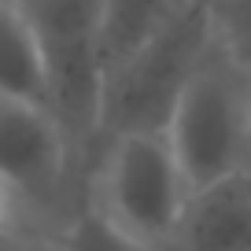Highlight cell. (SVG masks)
<instances>
[{"label":"cell","instance_id":"obj_11","mask_svg":"<svg viewBox=\"0 0 251 251\" xmlns=\"http://www.w3.org/2000/svg\"><path fill=\"white\" fill-rule=\"evenodd\" d=\"M11 218H15V196H11V192H8V185L0 181V233L15 229V226H11Z\"/></svg>","mask_w":251,"mask_h":251},{"label":"cell","instance_id":"obj_8","mask_svg":"<svg viewBox=\"0 0 251 251\" xmlns=\"http://www.w3.org/2000/svg\"><path fill=\"white\" fill-rule=\"evenodd\" d=\"M188 0H100V52L103 78L122 59L148 45Z\"/></svg>","mask_w":251,"mask_h":251},{"label":"cell","instance_id":"obj_5","mask_svg":"<svg viewBox=\"0 0 251 251\" xmlns=\"http://www.w3.org/2000/svg\"><path fill=\"white\" fill-rule=\"evenodd\" d=\"M74 166V151L52 111L0 96V181L8 185L15 203L55 200Z\"/></svg>","mask_w":251,"mask_h":251},{"label":"cell","instance_id":"obj_10","mask_svg":"<svg viewBox=\"0 0 251 251\" xmlns=\"http://www.w3.org/2000/svg\"><path fill=\"white\" fill-rule=\"evenodd\" d=\"M214 41L251 71V0H207Z\"/></svg>","mask_w":251,"mask_h":251},{"label":"cell","instance_id":"obj_12","mask_svg":"<svg viewBox=\"0 0 251 251\" xmlns=\"http://www.w3.org/2000/svg\"><path fill=\"white\" fill-rule=\"evenodd\" d=\"M0 251H33L26 240H19L15 229H8V233H0Z\"/></svg>","mask_w":251,"mask_h":251},{"label":"cell","instance_id":"obj_4","mask_svg":"<svg viewBox=\"0 0 251 251\" xmlns=\"http://www.w3.org/2000/svg\"><path fill=\"white\" fill-rule=\"evenodd\" d=\"M45 59L48 111L67 133L74 163H93L100 144L103 52L100 0H19Z\"/></svg>","mask_w":251,"mask_h":251},{"label":"cell","instance_id":"obj_1","mask_svg":"<svg viewBox=\"0 0 251 251\" xmlns=\"http://www.w3.org/2000/svg\"><path fill=\"white\" fill-rule=\"evenodd\" d=\"M89 166L85 203L133 244L170 251L192 185L166 133L107 137Z\"/></svg>","mask_w":251,"mask_h":251},{"label":"cell","instance_id":"obj_9","mask_svg":"<svg viewBox=\"0 0 251 251\" xmlns=\"http://www.w3.org/2000/svg\"><path fill=\"white\" fill-rule=\"evenodd\" d=\"M55 251H151V248H141L129 236H122L85 203L63 222L59 236H55Z\"/></svg>","mask_w":251,"mask_h":251},{"label":"cell","instance_id":"obj_2","mask_svg":"<svg viewBox=\"0 0 251 251\" xmlns=\"http://www.w3.org/2000/svg\"><path fill=\"white\" fill-rule=\"evenodd\" d=\"M211 45L214 26L207 0H188L148 45H141L103 78L100 141L118 133H166L188 78Z\"/></svg>","mask_w":251,"mask_h":251},{"label":"cell","instance_id":"obj_3","mask_svg":"<svg viewBox=\"0 0 251 251\" xmlns=\"http://www.w3.org/2000/svg\"><path fill=\"white\" fill-rule=\"evenodd\" d=\"M166 141L192 188L251 166V71L218 41L188 78Z\"/></svg>","mask_w":251,"mask_h":251},{"label":"cell","instance_id":"obj_6","mask_svg":"<svg viewBox=\"0 0 251 251\" xmlns=\"http://www.w3.org/2000/svg\"><path fill=\"white\" fill-rule=\"evenodd\" d=\"M170 251H251V166L188 192Z\"/></svg>","mask_w":251,"mask_h":251},{"label":"cell","instance_id":"obj_7","mask_svg":"<svg viewBox=\"0 0 251 251\" xmlns=\"http://www.w3.org/2000/svg\"><path fill=\"white\" fill-rule=\"evenodd\" d=\"M0 96L48 107L41 45L19 0H0Z\"/></svg>","mask_w":251,"mask_h":251}]
</instances>
